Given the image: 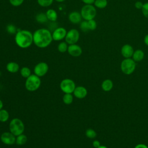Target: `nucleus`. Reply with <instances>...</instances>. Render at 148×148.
Instances as JSON below:
<instances>
[{"mask_svg": "<svg viewBox=\"0 0 148 148\" xmlns=\"http://www.w3.org/2000/svg\"><path fill=\"white\" fill-rule=\"evenodd\" d=\"M51 32L47 28H39L33 33V43L41 49L48 47L53 41Z\"/></svg>", "mask_w": 148, "mask_h": 148, "instance_id": "f257e3e1", "label": "nucleus"}, {"mask_svg": "<svg viewBox=\"0 0 148 148\" xmlns=\"http://www.w3.org/2000/svg\"><path fill=\"white\" fill-rule=\"evenodd\" d=\"M16 44L21 49H27L33 43V34L27 29H18L15 34Z\"/></svg>", "mask_w": 148, "mask_h": 148, "instance_id": "f03ea898", "label": "nucleus"}, {"mask_svg": "<svg viewBox=\"0 0 148 148\" xmlns=\"http://www.w3.org/2000/svg\"><path fill=\"white\" fill-rule=\"evenodd\" d=\"M25 127L23 122L18 118L13 119L9 123V130L16 136L22 134Z\"/></svg>", "mask_w": 148, "mask_h": 148, "instance_id": "7ed1b4c3", "label": "nucleus"}, {"mask_svg": "<svg viewBox=\"0 0 148 148\" xmlns=\"http://www.w3.org/2000/svg\"><path fill=\"white\" fill-rule=\"evenodd\" d=\"M80 14L84 20H90L94 19L97 15V10L92 5L85 4L81 9Z\"/></svg>", "mask_w": 148, "mask_h": 148, "instance_id": "20e7f679", "label": "nucleus"}, {"mask_svg": "<svg viewBox=\"0 0 148 148\" xmlns=\"http://www.w3.org/2000/svg\"><path fill=\"white\" fill-rule=\"evenodd\" d=\"M41 81L40 77L35 74L31 75L27 78L25 81V86L26 89L29 91H34L38 90L40 86Z\"/></svg>", "mask_w": 148, "mask_h": 148, "instance_id": "39448f33", "label": "nucleus"}, {"mask_svg": "<svg viewBox=\"0 0 148 148\" xmlns=\"http://www.w3.org/2000/svg\"><path fill=\"white\" fill-rule=\"evenodd\" d=\"M120 68L121 71L126 75H130L132 73L136 68V63L135 61L131 59V58H125L123 60L121 63Z\"/></svg>", "mask_w": 148, "mask_h": 148, "instance_id": "423d86ee", "label": "nucleus"}, {"mask_svg": "<svg viewBox=\"0 0 148 148\" xmlns=\"http://www.w3.org/2000/svg\"><path fill=\"white\" fill-rule=\"evenodd\" d=\"M79 38H80L79 31L75 28H72L67 31L66 36L65 38V41L68 45L76 44L79 41Z\"/></svg>", "mask_w": 148, "mask_h": 148, "instance_id": "0eeeda50", "label": "nucleus"}, {"mask_svg": "<svg viewBox=\"0 0 148 148\" xmlns=\"http://www.w3.org/2000/svg\"><path fill=\"white\" fill-rule=\"evenodd\" d=\"M60 88L62 92L65 93L71 94L73 92L76 85L75 82L70 79H65L60 83Z\"/></svg>", "mask_w": 148, "mask_h": 148, "instance_id": "6e6552de", "label": "nucleus"}, {"mask_svg": "<svg viewBox=\"0 0 148 148\" xmlns=\"http://www.w3.org/2000/svg\"><path fill=\"white\" fill-rule=\"evenodd\" d=\"M67 33L66 29L61 27L56 28L51 32L53 40L54 41H60L65 39Z\"/></svg>", "mask_w": 148, "mask_h": 148, "instance_id": "1a4fd4ad", "label": "nucleus"}, {"mask_svg": "<svg viewBox=\"0 0 148 148\" xmlns=\"http://www.w3.org/2000/svg\"><path fill=\"white\" fill-rule=\"evenodd\" d=\"M49 70V66L47 63L40 62L37 64L34 67V73L39 77H42L45 75Z\"/></svg>", "mask_w": 148, "mask_h": 148, "instance_id": "9d476101", "label": "nucleus"}, {"mask_svg": "<svg viewBox=\"0 0 148 148\" xmlns=\"http://www.w3.org/2000/svg\"><path fill=\"white\" fill-rule=\"evenodd\" d=\"M16 136L10 132H5L1 135V140L5 145H11L16 143Z\"/></svg>", "mask_w": 148, "mask_h": 148, "instance_id": "9b49d317", "label": "nucleus"}, {"mask_svg": "<svg viewBox=\"0 0 148 148\" xmlns=\"http://www.w3.org/2000/svg\"><path fill=\"white\" fill-rule=\"evenodd\" d=\"M68 54L72 57H79L82 54V47L76 44L69 45L67 50Z\"/></svg>", "mask_w": 148, "mask_h": 148, "instance_id": "f8f14e48", "label": "nucleus"}, {"mask_svg": "<svg viewBox=\"0 0 148 148\" xmlns=\"http://www.w3.org/2000/svg\"><path fill=\"white\" fill-rule=\"evenodd\" d=\"M82 19L83 18L81 16L80 12H79L77 11H73L71 12L68 15L69 21L73 24L80 23Z\"/></svg>", "mask_w": 148, "mask_h": 148, "instance_id": "ddd939ff", "label": "nucleus"}, {"mask_svg": "<svg viewBox=\"0 0 148 148\" xmlns=\"http://www.w3.org/2000/svg\"><path fill=\"white\" fill-rule=\"evenodd\" d=\"M134 52V49L130 45L125 44L121 49V53L125 58H131Z\"/></svg>", "mask_w": 148, "mask_h": 148, "instance_id": "4468645a", "label": "nucleus"}, {"mask_svg": "<svg viewBox=\"0 0 148 148\" xmlns=\"http://www.w3.org/2000/svg\"><path fill=\"white\" fill-rule=\"evenodd\" d=\"M87 94V89L83 86H77L76 87L74 91L73 95L75 97L79 99H82L86 97Z\"/></svg>", "mask_w": 148, "mask_h": 148, "instance_id": "2eb2a0df", "label": "nucleus"}, {"mask_svg": "<svg viewBox=\"0 0 148 148\" xmlns=\"http://www.w3.org/2000/svg\"><path fill=\"white\" fill-rule=\"evenodd\" d=\"M45 13L46 14L48 20H49L50 21L55 22L57 21L58 18V14L55 10L53 9H49Z\"/></svg>", "mask_w": 148, "mask_h": 148, "instance_id": "dca6fc26", "label": "nucleus"}, {"mask_svg": "<svg viewBox=\"0 0 148 148\" xmlns=\"http://www.w3.org/2000/svg\"><path fill=\"white\" fill-rule=\"evenodd\" d=\"M144 56H145L144 52L140 49H138L134 51L132 57V59L135 62H139L143 59Z\"/></svg>", "mask_w": 148, "mask_h": 148, "instance_id": "f3484780", "label": "nucleus"}, {"mask_svg": "<svg viewBox=\"0 0 148 148\" xmlns=\"http://www.w3.org/2000/svg\"><path fill=\"white\" fill-rule=\"evenodd\" d=\"M6 69L10 73H16L19 70V65L15 62H9L6 65Z\"/></svg>", "mask_w": 148, "mask_h": 148, "instance_id": "a211bd4d", "label": "nucleus"}, {"mask_svg": "<svg viewBox=\"0 0 148 148\" xmlns=\"http://www.w3.org/2000/svg\"><path fill=\"white\" fill-rule=\"evenodd\" d=\"M113 86V82L110 79H106L103 81L101 84L102 88L105 91H110Z\"/></svg>", "mask_w": 148, "mask_h": 148, "instance_id": "6ab92c4d", "label": "nucleus"}, {"mask_svg": "<svg viewBox=\"0 0 148 148\" xmlns=\"http://www.w3.org/2000/svg\"><path fill=\"white\" fill-rule=\"evenodd\" d=\"M35 20L38 23H40V24H43L45 23H46L48 21L46 13H44L42 12L39 13L36 15Z\"/></svg>", "mask_w": 148, "mask_h": 148, "instance_id": "aec40b11", "label": "nucleus"}, {"mask_svg": "<svg viewBox=\"0 0 148 148\" xmlns=\"http://www.w3.org/2000/svg\"><path fill=\"white\" fill-rule=\"evenodd\" d=\"M27 141V137L26 135L24 134H20L17 136L16 139V143L17 145H24Z\"/></svg>", "mask_w": 148, "mask_h": 148, "instance_id": "412c9836", "label": "nucleus"}, {"mask_svg": "<svg viewBox=\"0 0 148 148\" xmlns=\"http://www.w3.org/2000/svg\"><path fill=\"white\" fill-rule=\"evenodd\" d=\"M94 6L99 9H103L108 5L107 0H95L94 2Z\"/></svg>", "mask_w": 148, "mask_h": 148, "instance_id": "4be33fe9", "label": "nucleus"}, {"mask_svg": "<svg viewBox=\"0 0 148 148\" xmlns=\"http://www.w3.org/2000/svg\"><path fill=\"white\" fill-rule=\"evenodd\" d=\"M68 44L65 42H61L59 43V44L57 46V49L58 51L60 53H64L67 51L68 50Z\"/></svg>", "mask_w": 148, "mask_h": 148, "instance_id": "5701e85b", "label": "nucleus"}, {"mask_svg": "<svg viewBox=\"0 0 148 148\" xmlns=\"http://www.w3.org/2000/svg\"><path fill=\"white\" fill-rule=\"evenodd\" d=\"M9 117V114L8 112L5 109L0 110V121L4 123L6 122Z\"/></svg>", "mask_w": 148, "mask_h": 148, "instance_id": "b1692460", "label": "nucleus"}, {"mask_svg": "<svg viewBox=\"0 0 148 148\" xmlns=\"http://www.w3.org/2000/svg\"><path fill=\"white\" fill-rule=\"evenodd\" d=\"M62 101H63L64 103L66 105L71 104L73 102L72 95L69 93H65L62 97Z\"/></svg>", "mask_w": 148, "mask_h": 148, "instance_id": "393cba45", "label": "nucleus"}, {"mask_svg": "<svg viewBox=\"0 0 148 148\" xmlns=\"http://www.w3.org/2000/svg\"><path fill=\"white\" fill-rule=\"evenodd\" d=\"M54 0H37L38 5L43 8H47L51 6Z\"/></svg>", "mask_w": 148, "mask_h": 148, "instance_id": "a878e982", "label": "nucleus"}, {"mask_svg": "<svg viewBox=\"0 0 148 148\" xmlns=\"http://www.w3.org/2000/svg\"><path fill=\"white\" fill-rule=\"evenodd\" d=\"M6 31L8 32V33L10 34H16L18 31V29H17L16 27L12 24H9L6 28Z\"/></svg>", "mask_w": 148, "mask_h": 148, "instance_id": "bb28decb", "label": "nucleus"}, {"mask_svg": "<svg viewBox=\"0 0 148 148\" xmlns=\"http://www.w3.org/2000/svg\"><path fill=\"white\" fill-rule=\"evenodd\" d=\"M20 74L23 77L27 78L31 75V70L28 67H23L20 70Z\"/></svg>", "mask_w": 148, "mask_h": 148, "instance_id": "cd10ccee", "label": "nucleus"}, {"mask_svg": "<svg viewBox=\"0 0 148 148\" xmlns=\"http://www.w3.org/2000/svg\"><path fill=\"white\" fill-rule=\"evenodd\" d=\"M85 134H86V136L88 138H90V139H94L97 136V133L96 132L92 130V129H91V128H89V129H87L86 131V132H85Z\"/></svg>", "mask_w": 148, "mask_h": 148, "instance_id": "c85d7f7f", "label": "nucleus"}, {"mask_svg": "<svg viewBox=\"0 0 148 148\" xmlns=\"http://www.w3.org/2000/svg\"><path fill=\"white\" fill-rule=\"evenodd\" d=\"M87 23H88L89 31H94L96 29L97 24V22L94 19L88 20Z\"/></svg>", "mask_w": 148, "mask_h": 148, "instance_id": "c756f323", "label": "nucleus"}, {"mask_svg": "<svg viewBox=\"0 0 148 148\" xmlns=\"http://www.w3.org/2000/svg\"><path fill=\"white\" fill-rule=\"evenodd\" d=\"M80 28L83 32H86L88 31L89 28H88V26L87 21L84 20V21H81V23H80Z\"/></svg>", "mask_w": 148, "mask_h": 148, "instance_id": "7c9ffc66", "label": "nucleus"}, {"mask_svg": "<svg viewBox=\"0 0 148 148\" xmlns=\"http://www.w3.org/2000/svg\"><path fill=\"white\" fill-rule=\"evenodd\" d=\"M10 5L14 7H18L21 6L24 2V0H9Z\"/></svg>", "mask_w": 148, "mask_h": 148, "instance_id": "2f4dec72", "label": "nucleus"}, {"mask_svg": "<svg viewBox=\"0 0 148 148\" xmlns=\"http://www.w3.org/2000/svg\"><path fill=\"white\" fill-rule=\"evenodd\" d=\"M143 15L147 18H148V2L143 3V7L141 9Z\"/></svg>", "mask_w": 148, "mask_h": 148, "instance_id": "473e14b6", "label": "nucleus"}, {"mask_svg": "<svg viewBox=\"0 0 148 148\" xmlns=\"http://www.w3.org/2000/svg\"><path fill=\"white\" fill-rule=\"evenodd\" d=\"M135 7L138 9H142V7H143V3L141 2V1H136L135 3Z\"/></svg>", "mask_w": 148, "mask_h": 148, "instance_id": "72a5a7b5", "label": "nucleus"}, {"mask_svg": "<svg viewBox=\"0 0 148 148\" xmlns=\"http://www.w3.org/2000/svg\"><path fill=\"white\" fill-rule=\"evenodd\" d=\"M92 146H93L95 148H98V147H99L101 146V143H100V142H99L98 140H95L93 141V142H92Z\"/></svg>", "mask_w": 148, "mask_h": 148, "instance_id": "f704fd0d", "label": "nucleus"}, {"mask_svg": "<svg viewBox=\"0 0 148 148\" xmlns=\"http://www.w3.org/2000/svg\"><path fill=\"white\" fill-rule=\"evenodd\" d=\"M84 3L87 5H92L94 3L95 0H81Z\"/></svg>", "mask_w": 148, "mask_h": 148, "instance_id": "c9c22d12", "label": "nucleus"}, {"mask_svg": "<svg viewBox=\"0 0 148 148\" xmlns=\"http://www.w3.org/2000/svg\"><path fill=\"white\" fill-rule=\"evenodd\" d=\"M134 148H148V147L145 144L140 143V144H138L137 145H136Z\"/></svg>", "mask_w": 148, "mask_h": 148, "instance_id": "e433bc0d", "label": "nucleus"}, {"mask_svg": "<svg viewBox=\"0 0 148 148\" xmlns=\"http://www.w3.org/2000/svg\"><path fill=\"white\" fill-rule=\"evenodd\" d=\"M144 43L145 44L148 46V34H147L146 35H145V36L144 37Z\"/></svg>", "mask_w": 148, "mask_h": 148, "instance_id": "4c0bfd02", "label": "nucleus"}, {"mask_svg": "<svg viewBox=\"0 0 148 148\" xmlns=\"http://www.w3.org/2000/svg\"><path fill=\"white\" fill-rule=\"evenodd\" d=\"M3 108V102L0 99V110H1Z\"/></svg>", "mask_w": 148, "mask_h": 148, "instance_id": "58836bf2", "label": "nucleus"}, {"mask_svg": "<svg viewBox=\"0 0 148 148\" xmlns=\"http://www.w3.org/2000/svg\"><path fill=\"white\" fill-rule=\"evenodd\" d=\"M54 1H56V2H57L61 3V2H64L65 0H54Z\"/></svg>", "mask_w": 148, "mask_h": 148, "instance_id": "ea45409f", "label": "nucleus"}, {"mask_svg": "<svg viewBox=\"0 0 148 148\" xmlns=\"http://www.w3.org/2000/svg\"><path fill=\"white\" fill-rule=\"evenodd\" d=\"M98 148H108V147H106L105 146H103V145L101 146H101H100L99 147H98Z\"/></svg>", "mask_w": 148, "mask_h": 148, "instance_id": "a19ab883", "label": "nucleus"}]
</instances>
